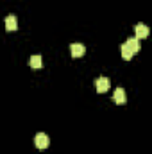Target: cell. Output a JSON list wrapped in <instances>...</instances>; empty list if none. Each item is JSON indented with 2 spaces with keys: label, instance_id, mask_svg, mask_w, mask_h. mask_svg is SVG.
Instances as JSON below:
<instances>
[{
  "label": "cell",
  "instance_id": "1",
  "mask_svg": "<svg viewBox=\"0 0 152 154\" xmlns=\"http://www.w3.org/2000/svg\"><path fill=\"white\" fill-rule=\"evenodd\" d=\"M34 143H36V147H38L39 151H45V149L48 147L50 140H48V136H47L45 133H38V134L34 136Z\"/></svg>",
  "mask_w": 152,
  "mask_h": 154
},
{
  "label": "cell",
  "instance_id": "5",
  "mask_svg": "<svg viewBox=\"0 0 152 154\" xmlns=\"http://www.w3.org/2000/svg\"><path fill=\"white\" fill-rule=\"evenodd\" d=\"M125 47L132 52V54H136V52H140V48H141V45H140V39L138 38H129L125 41Z\"/></svg>",
  "mask_w": 152,
  "mask_h": 154
},
{
  "label": "cell",
  "instance_id": "4",
  "mask_svg": "<svg viewBox=\"0 0 152 154\" xmlns=\"http://www.w3.org/2000/svg\"><path fill=\"white\" fill-rule=\"evenodd\" d=\"M134 32H136V36L134 38H138V39H143V38H147L149 36V27L147 25H143V23H138L136 27H134Z\"/></svg>",
  "mask_w": 152,
  "mask_h": 154
},
{
  "label": "cell",
  "instance_id": "8",
  "mask_svg": "<svg viewBox=\"0 0 152 154\" xmlns=\"http://www.w3.org/2000/svg\"><path fill=\"white\" fill-rule=\"evenodd\" d=\"M120 50H122V57H123L125 61H129V59H132V56H134V54H132V52H131V50H129V48L125 47V43H123V45L120 47Z\"/></svg>",
  "mask_w": 152,
  "mask_h": 154
},
{
  "label": "cell",
  "instance_id": "9",
  "mask_svg": "<svg viewBox=\"0 0 152 154\" xmlns=\"http://www.w3.org/2000/svg\"><path fill=\"white\" fill-rule=\"evenodd\" d=\"M29 65H31L32 68H41V66H43V63H41V56H32L31 61H29Z\"/></svg>",
  "mask_w": 152,
  "mask_h": 154
},
{
  "label": "cell",
  "instance_id": "3",
  "mask_svg": "<svg viewBox=\"0 0 152 154\" xmlns=\"http://www.w3.org/2000/svg\"><path fill=\"white\" fill-rule=\"evenodd\" d=\"M70 52H72L74 57H81V56H84L86 47H84L82 43H72V45H70Z\"/></svg>",
  "mask_w": 152,
  "mask_h": 154
},
{
  "label": "cell",
  "instance_id": "6",
  "mask_svg": "<svg viewBox=\"0 0 152 154\" xmlns=\"http://www.w3.org/2000/svg\"><path fill=\"white\" fill-rule=\"evenodd\" d=\"M113 100L116 104H123L125 100H127V95H125V91H123V88H116L113 93Z\"/></svg>",
  "mask_w": 152,
  "mask_h": 154
},
{
  "label": "cell",
  "instance_id": "2",
  "mask_svg": "<svg viewBox=\"0 0 152 154\" xmlns=\"http://www.w3.org/2000/svg\"><path fill=\"white\" fill-rule=\"evenodd\" d=\"M95 88H97L99 93H106L109 90V79L108 77H99L97 82H95Z\"/></svg>",
  "mask_w": 152,
  "mask_h": 154
},
{
  "label": "cell",
  "instance_id": "7",
  "mask_svg": "<svg viewBox=\"0 0 152 154\" xmlns=\"http://www.w3.org/2000/svg\"><path fill=\"white\" fill-rule=\"evenodd\" d=\"M5 29L7 31H16L18 29V22H16L14 14H7L5 16Z\"/></svg>",
  "mask_w": 152,
  "mask_h": 154
}]
</instances>
